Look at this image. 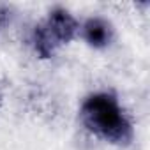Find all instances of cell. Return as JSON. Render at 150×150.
<instances>
[{
    "instance_id": "obj_1",
    "label": "cell",
    "mask_w": 150,
    "mask_h": 150,
    "mask_svg": "<svg viewBox=\"0 0 150 150\" xmlns=\"http://www.w3.org/2000/svg\"><path fill=\"white\" fill-rule=\"evenodd\" d=\"M78 118L87 132L108 145L125 148L134 141V124L111 90L88 94L80 104Z\"/></svg>"
},
{
    "instance_id": "obj_2",
    "label": "cell",
    "mask_w": 150,
    "mask_h": 150,
    "mask_svg": "<svg viewBox=\"0 0 150 150\" xmlns=\"http://www.w3.org/2000/svg\"><path fill=\"white\" fill-rule=\"evenodd\" d=\"M80 20L64 6H53L32 32V46L39 58L48 60L78 37Z\"/></svg>"
},
{
    "instance_id": "obj_3",
    "label": "cell",
    "mask_w": 150,
    "mask_h": 150,
    "mask_svg": "<svg viewBox=\"0 0 150 150\" xmlns=\"http://www.w3.org/2000/svg\"><path fill=\"white\" fill-rule=\"evenodd\" d=\"M78 37L92 50H106L115 41V27L108 18L94 14L80 21Z\"/></svg>"
},
{
    "instance_id": "obj_4",
    "label": "cell",
    "mask_w": 150,
    "mask_h": 150,
    "mask_svg": "<svg viewBox=\"0 0 150 150\" xmlns=\"http://www.w3.org/2000/svg\"><path fill=\"white\" fill-rule=\"evenodd\" d=\"M14 16H16V13H14V7H13V6L0 2V32L7 30V28L13 25Z\"/></svg>"
},
{
    "instance_id": "obj_5",
    "label": "cell",
    "mask_w": 150,
    "mask_h": 150,
    "mask_svg": "<svg viewBox=\"0 0 150 150\" xmlns=\"http://www.w3.org/2000/svg\"><path fill=\"white\" fill-rule=\"evenodd\" d=\"M2 103H4V92H2V87H0V106H2Z\"/></svg>"
}]
</instances>
